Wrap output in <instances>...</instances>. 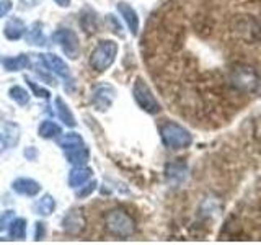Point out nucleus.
<instances>
[{
	"label": "nucleus",
	"instance_id": "nucleus-1",
	"mask_svg": "<svg viewBox=\"0 0 261 245\" xmlns=\"http://www.w3.org/2000/svg\"><path fill=\"white\" fill-rule=\"evenodd\" d=\"M144 47L168 105L222 126L261 88V0H168Z\"/></svg>",
	"mask_w": 261,
	"mask_h": 245
},
{
	"label": "nucleus",
	"instance_id": "nucleus-2",
	"mask_svg": "<svg viewBox=\"0 0 261 245\" xmlns=\"http://www.w3.org/2000/svg\"><path fill=\"white\" fill-rule=\"evenodd\" d=\"M162 137L165 145H168L170 149H183V147L191 144V134L176 122H167L162 128Z\"/></svg>",
	"mask_w": 261,
	"mask_h": 245
},
{
	"label": "nucleus",
	"instance_id": "nucleus-3",
	"mask_svg": "<svg viewBox=\"0 0 261 245\" xmlns=\"http://www.w3.org/2000/svg\"><path fill=\"white\" fill-rule=\"evenodd\" d=\"M108 227L111 232L118 235H129L134 231V223L129 219V216L122 211H114L108 216Z\"/></svg>",
	"mask_w": 261,
	"mask_h": 245
},
{
	"label": "nucleus",
	"instance_id": "nucleus-4",
	"mask_svg": "<svg viewBox=\"0 0 261 245\" xmlns=\"http://www.w3.org/2000/svg\"><path fill=\"white\" fill-rule=\"evenodd\" d=\"M134 93H136L137 103L141 105L145 111H149V113H157V111H160V105L157 103V100H155L153 95L150 93L149 87H147L142 80H137L136 88H134Z\"/></svg>",
	"mask_w": 261,
	"mask_h": 245
},
{
	"label": "nucleus",
	"instance_id": "nucleus-5",
	"mask_svg": "<svg viewBox=\"0 0 261 245\" xmlns=\"http://www.w3.org/2000/svg\"><path fill=\"white\" fill-rule=\"evenodd\" d=\"M114 51H116V46L113 43H105L96 49L93 57H92V64L96 69H105L113 62L114 59Z\"/></svg>",
	"mask_w": 261,
	"mask_h": 245
},
{
	"label": "nucleus",
	"instance_id": "nucleus-6",
	"mask_svg": "<svg viewBox=\"0 0 261 245\" xmlns=\"http://www.w3.org/2000/svg\"><path fill=\"white\" fill-rule=\"evenodd\" d=\"M56 38L61 41V44H62V47L65 49V51L72 54L70 57H75V54H77V39H75V36H73L70 31L57 33Z\"/></svg>",
	"mask_w": 261,
	"mask_h": 245
},
{
	"label": "nucleus",
	"instance_id": "nucleus-7",
	"mask_svg": "<svg viewBox=\"0 0 261 245\" xmlns=\"http://www.w3.org/2000/svg\"><path fill=\"white\" fill-rule=\"evenodd\" d=\"M167 174H168V178L173 180V182H181L186 175V165L183 162H176V163H170L168 168H167Z\"/></svg>",
	"mask_w": 261,
	"mask_h": 245
},
{
	"label": "nucleus",
	"instance_id": "nucleus-8",
	"mask_svg": "<svg viewBox=\"0 0 261 245\" xmlns=\"http://www.w3.org/2000/svg\"><path fill=\"white\" fill-rule=\"evenodd\" d=\"M119 10L122 12V15H124V18H126L127 24L130 27V30H133V33H137L139 20H137V16H136V12L130 7H127V5H119Z\"/></svg>",
	"mask_w": 261,
	"mask_h": 245
},
{
	"label": "nucleus",
	"instance_id": "nucleus-9",
	"mask_svg": "<svg viewBox=\"0 0 261 245\" xmlns=\"http://www.w3.org/2000/svg\"><path fill=\"white\" fill-rule=\"evenodd\" d=\"M46 62L51 65V67H54V70H57L59 74H67V67L62 64V61L59 59V57H54V56H47L46 57Z\"/></svg>",
	"mask_w": 261,
	"mask_h": 245
},
{
	"label": "nucleus",
	"instance_id": "nucleus-10",
	"mask_svg": "<svg viewBox=\"0 0 261 245\" xmlns=\"http://www.w3.org/2000/svg\"><path fill=\"white\" fill-rule=\"evenodd\" d=\"M57 133H59V128L53 125V122H44L43 128H41V134L43 136H54Z\"/></svg>",
	"mask_w": 261,
	"mask_h": 245
},
{
	"label": "nucleus",
	"instance_id": "nucleus-11",
	"mask_svg": "<svg viewBox=\"0 0 261 245\" xmlns=\"http://www.w3.org/2000/svg\"><path fill=\"white\" fill-rule=\"evenodd\" d=\"M10 234L12 237H23L24 234V220H18V223H15L10 229Z\"/></svg>",
	"mask_w": 261,
	"mask_h": 245
},
{
	"label": "nucleus",
	"instance_id": "nucleus-12",
	"mask_svg": "<svg viewBox=\"0 0 261 245\" xmlns=\"http://www.w3.org/2000/svg\"><path fill=\"white\" fill-rule=\"evenodd\" d=\"M87 177H88V172L87 170H79V172H75V174L72 175L70 182H72V185H79L82 182H85Z\"/></svg>",
	"mask_w": 261,
	"mask_h": 245
},
{
	"label": "nucleus",
	"instance_id": "nucleus-13",
	"mask_svg": "<svg viewBox=\"0 0 261 245\" xmlns=\"http://www.w3.org/2000/svg\"><path fill=\"white\" fill-rule=\"evenodd\" d=\"M53 206H54V204H53L51 198H47V196H46V198H44L43 201H41V204H39L41 214H49V212L53 211Z\"/></svg>",
	"mask_w": 261,
	"mask_h": 245
},
{
	"label": "nucleus",
	"instance_id": "nucleus-14",
	"mask_svg": "<svg viewBox=\"0 0 261 245\" xmlns=\"http://www.w3.org/2000/svg\"><path fill=\"white\" fill-rule=\"evenodd\" d=\"M21 28H23V27H21L20 23H18V27L15 28V21H12L10 27L7 28V36H8V38H18V36L21 35V31H23Z\"/></svg>",
	"mask_w": 261,
	"mask_h": 245
},
{
	"label": "nucleus",
	"instance_id": "nucleus-15",
	"mask_svg": "<svg viewBox=\"0 0 261 245\" xmlns=\"http://www.w3.org/2000/svg\"><path fill=\"white\" fill-rule=\"evenodd\" d=\"M24 64H27V59H24V57H18V59H15V61H7V65L12 69H20Z\"/></svg>",
	"mask_w": 261,
	"mask_h": 245
},
{
	"label": "nucleus",
	"instance_id": "nucleus-16",
	"mask_svg": "<svg viewBox=\"0 0 261 245\" xmlns=\"http://www.w3.org/2000/svg\"><path fill=\"white\" fill-rule=\"evenodd\" d=\"M10 10V2H0V16Z\"/></svg>",
	"mask_w": 261,
	"mask_h": 245
},
{
	"label": "nucleus",
	"instance_id": "nucleus-17",
	"mask_svg": "<svg viewBox=\"0 0 261 245\" xmlns=\"http://www.w3.org/2000/svg\"><path fill=\"white\" fill-rule=\"evenodd\" d=\"M59 4H62V5H67L69 4V0H57Z\"/></svg>",
	"mask_w": 261,
	"mask_h": 245
}]
</instances>
